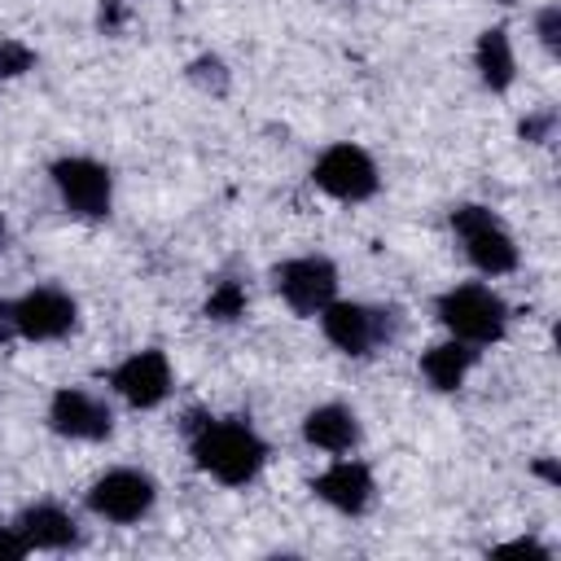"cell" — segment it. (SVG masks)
Here are the masks:
<instances>
[{
	"instance_id": "obj_1",
	"label": "cell",
	"mask_w": 561,
	"mask_h": 561,
	"mask_svg": "<svg viewBox=\"0 0 561 561\" xmlns=\"http://www.w3.org/2000/svg\"><path fill=\"white\" fill-rule=\"evenodd\" d=\"M184 434L193 443V460L210 478H219L224 486L254 482V473L267 460L263 438L250 430V421H237V416H202V412H188Z\"/></svg>"
},
{
	"instance_id": "obj_2",
	"label": "cell",
	"mask_w": 561,
	"mask_h": 561,
	"mask_svg": "<svg viewBox=\"0 0 561 561\" xmlns=\"http://www.w3.org/2000/svg\"><path fill=\"white\" fill-rule=\"evenodd\" d=\"M438 320L451 329V337H460L469 346H486V342L504 337L508 307L486 285H456L438 298Z\"/></svg>"
},
{
	"instance_id": "obj_3",
	"label": "cell",
	"mask_w": 561,
	"mask_h": 561,
	"mask_svg": "<svg viewBox=\"0 0 561 561\" xmlns=\"http://www.w3.org/2000/svg\"><path fill=\"white\" fill-rule=\"evenodd\" d=\"M451 228L465 241V254L478 272L486 276H504L517 267V245L508 237V228L486 210V206H456L451 210Z\"/></svg>"
},
{
	"instance_id": "obj_4",
	"label": "cell",
	"mask_w": 561,
	"mask_h": 561,
	"mask_svg": "<svg viewBox=\"0 0 561 561\" xmlns=\"http://www.w3.org/2000/svg\"><path fill=\"white\" fill-rule=\"evenodd\" d=\"M320 329L337 351L368 355L373 346H381L399 333V311H377V307H364V302H337L333 298L320 311Z\"/></svg>"
},
{
	"instance_id": "obj_5",
	"label": "cell",
	"mask_w": 561,
	"mask_h": 561,
	"mask_svg": "<svg viewBox=\"0 0 561 561\" xmlns=\"http://www.w3.org/2000/svg\"><path fill=\"white\" fill-rule=\"evenodd\" d=\"M272 285L298 316H320L337 298V267L320 254H302V259L280 263L272 272Z\"/></svg>"
},
{
	"instance_id": "obj_6",
	"label": "cell",
	"mask_w": 561,
	"mask_h": 561,
	"mask_svg": "<svg viewBox=\"0 0 561 561\" xmlns=\"http://www.w3.org/2000/svg\"><path fill=\"white\" fill-rule=\"evenodd\" d=\"M153 500H158V486L140 469H110L88 491V508L96 517H105V522H118V526L140 522L153 508Z\"/></svg>"
},
{
	"instance_id": "obj_7",
	"label": "cell",
	"mask_w": 561,
	"mask_h": 561,
	"mask_svg": "<svg viewBox=\"0 0 561 561\" xmlns=\"http://www.w3.org/2000/svg\"><path fill=\"white\" fill-rule=\"evenodd\" d=\"M53 184H57L66 210H75V215H83V219L110 215L114 175H110V167H101L96 158H61V162H53Z\"/></svg>"
},
{
	"instance_id": "obj_8",
	"label": "cell",
	"mask_w": 561,
	"mask_h": 561,
	"mask_svg": "<svg viewBox=\"0 0 561 561\" xmlns=\"http://www.w3.org/2000/svg\"><path fill=\"white\" fill-rule=\"evenodd\" d=\"M311 180L337 202H364L377 193V162L359 145H329L316 158Z\"/></svg>"
},
{
	"instance_id": "obj_9",
	"label": "cell",
	"mask_w": 561,
	"mask_h": 561,
	"mask_svg": "<svg viewBox=\"0 0 561 561\" xmlns=\"http://www.w3.org/2000/svg\"><path fill=\"white\" fill-rule=\"evenodd\" d=\"M48 425H53L61 438L101 443V438H110V430H114V412H110L96 394L66 386V390H57L53 403H48Z\"/></svg>"
},
{
	"instance_id": "obj_10",
	"label": "cell",
	"mask_w": 561,
	"mask_h": 561,
	"mask_svg": "<svg viewBox=\"0 0 561 561\" xmlns=\"http://www.w3.org/2000/svg\"><path fill=\"white\" fill-rule=\"evenodd\" d=\"M75 298L61 294V289H31L26 298L13 302V324H18V337L26 342H53V337H66L75 329Z\"/></svg>"
},
{
	"instance_id": "obj_11",
	"label": "cell",
	"mask_w": 561,
	"mask_h": 561,
	"mask_svg": "<svg viewBox=\"0 0 561 561\" xmlns=\"http://www.w3.org/2000/svg\"><path fill=\"white\" fill-rule=\"evenodd\" d=\"M110 381L131 408H158L171 394V364L162 351H136L110 373Z\"/></svg>"
},
{
	"instance_id": "obj_12",
	"label": "cell",
	"mask_w": 561,
	"mask_h": 561,
	"mask_svg": "<svg viewBox=\"0 0 561 561\" xmlns=\"http://www.w3.org/2000/svg\"><path fill=\"white\" fill-rule=\"evenodd\" d=\"M311 491L329 504V508H337V513H364L368 504H373V473H368V465H359V460H337V465H329L316 482H311Z\"/></svg>"
},
{
	"instance_id": "obj_13",
	"label": "cell",
	"mask_w": 561,
	"mask_h": 561,
	"mask_svg": "<svg viewBox=\"0 0 561 561\" xmlns=\"http://www.w3.org/2000/svg\"><path fill=\"white\" fill-rule=\"evenodd\" d=\"M302 438L320 451H351L359 443V421L342 403H320L302 416Z\"/></svg>"
},
{
	"instance_id": "obj_14",
	"label": "cell",
	"mask_w": 561,
	"mask_h": 561,
	"mask_svg": "<svg viewBox=\"0 0 561 561\" xmlns=\"http://www.w3.org/2000/svg\"><path fill=\"white\" fill-rule=\"evenodd\" d=\"M18 530L31 548H44V552H61L79 539L75 530V517L61 508V504H31L22 517H18Z\"/></svg>"
},
{
	"instance_id": "obj_15",
	"label": "cell",
	"mask_w": 561,
	"mask_h": 561,
	"mask_svg": "<svg viewBox=\"0 0 561 561\" xmlns=\"http://www.w3.org/2000/svg\"><path fill=\"white\" fill-rule=\"evenodd\" d=\"M473 359H478V351L469 342L451 337V342H438V346H430L421 355V373H425V381L434 390H460V381L473 368Z\"/></svg>"
},
{
	"instance_id": "obj_16",
	"label": "cell",
	"mask_w": 561,
	"mask_h": 561,
	"mask_svg": "<svg viewBox=\"0 0 561 561\" xmlns=\"http://www.w3.org/2000/svg\"><path fill=\"white\" fill-rule=\"evenodd\" d=\"M473 61H478V75H482V83H486L491 92H504V88L513 83V75H517L513 44H508V35H504L500 26H491V31H482V35H478Z\"/></svg>"
},
{
	"instance_id": "obj_17",
	"label": "cell",
	"mask_w": 561,
	"mask_h": 561,
	"mask_svg": "<svg viewBox=\"0 0 561 561\" xmlns=\"http://www.w3.org/2000/svg\"><path fill=\"white\" fill-rule=\"evenodd\" d=\"M206 316L219 324H232L237 316H245V285L241 280H219L206 298Z\"/></svg>"
},
{
	"instance_id": "obj_18",
	"label": "cell",
	"mask_w": 561,
	"mask_h": 561,
	"mask_svg": "<svg viewBox=\"0 0 561 561\" xmlns=\"http://www.w3.org/2000/svg\"><path fill=\"white\" fill-rule=\"evenodd\" d=\"M31 66H35V53L22 39H0V79H18Z\"/></svg>"
},
{
	"instance_id": "obj_19",
	"label": "cell",
	"mask_w": 561,
	"mask_h": 561,
	"mask_svg": "<svg viewBox=\"0 0 561 561\" xmlns=\"http://www.w3.org/2000/svg\"><path fill=\"white\" fill-rule=\"evenodd\" d=\"M188 75H193V83L215 88V92H224V83H228V75H224V61H219V57H197V61L188 66Z\"/></svg>"
},
{
	"instance_id": "obj_20",
	"label": "cell",
	"mask_w": 561,
	"mask_h": 561,
	"mask_svg": "<svg viewBox=\"0 0 561 561\" xmlns=\"http://www.w3.org/2000/svg\"><path fill=\"white\" fill-rule=\"evenodd\" d=\"M535 31H539V39H543L548 48H557V39H561V9H557V4L539 9V18H535Z\"/></svg>"
},
{
	"instance_id": "obj_21",
	"label": "cell",
	"mask_w": 561,
	"mask_h": 561,
	"mask_svg": "<svg viewBox=\"0 0 561 561\" xmlns=\"http://www.w3.org/2000/svg\"><path fill=\"white\" fill-rule=\"evenodd\" d=\"M26 552H31V543L22 539V530L18 526H0V561H18Z\"/></svg>"
},
{
	"instance_id": "obj_22",
	"label": "cell",
	"mask_w": 561,
	"mask_h": 561,
	"mask_svg": "<svg viewBox=\"0 0 561 561\" xmlns=\"http://www.w3.org/2000/svg\"><path fill=\"white\" fill-rule=\"evenodd\" d=\"M552 123H557L552 114H535V118H526V123H522V140H530V145H543V140L552 136Z\"/></svg>"
},
{
	"instance_id": "obj_23",
	"label": "cell",
	"mask_w": 561,
	"mask_h": 561,
	"mask_svg": "<svg viewBox=\"0 0 561 561\" xmlns=\"http://www.w3.org/2000/svg\"><path fill=\"white\" fill-rule=\"evenodd\" d=\"M18 333V324H13V302H0V342H9Z\"/></svg>"
},
{
	"instance_id": "obj_24",
	"label": "cell",
	"mask_w": 561,
	"mask_h": 561,
	"mask_svg": "<svg viewBox=\"0 0 561 561\" xmlns=\"http://www.w3.org/2000/svg\"><path fill=\"white\" fill-rule=\"evenodd\" d=\"M0 237H4V215H0Z\"/></svg>"
}]
</instances>
